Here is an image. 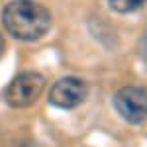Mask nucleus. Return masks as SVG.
Listing matches in <instances>:
<instances>
[{
  "mask_svg": "<svg viewBox=\"0 0 147 147\" xmlns=\"http://www.w3.org/2000/svg\"><path fill=\"white\" fill-rule=\"evenodd\" d=\"M2 24L12 37L20 41H35L47 34L51 16L34 0H12L2 12Z\"/></svg>",
  "mask_w": 147,
  "mask_h": 147,
  "instance_id": "1",
  "label": "nucleus"
},
{
  "mask_svg": "<svg viewBox=\"0 0 147 147\" xmlns=\"http://www.w3.org/2000/svg\"><path fill=\"white\" fill-rule=\"evenodd\" d=\"M45 79L37 73H22L4 90V100L12 108H28L32 106L43 92Z\"/></svg>",
  "mask_w": 147,
  "mask_h": 147,
  "instance_id": "2",
  "label": "nucleus"
},
{
  "mask_svg": "<svg viewBox=\"0 0 147 147\" xmlns=\"http://www.w3.org/2000/svg\"><path fill=\"white\" fill-rule=\"evenodd\" d=\"M114 108L127 124H143L147 120V90L141 86H124L114 96Z\"/></svg>",
  "mask_w": 147,
  "mask_h": 147,
  "instance_id": "3",
  "label": "nucleus"
},
{
  "mask_svg": "<svg viewBox=\"0 0 147 147\" xmlns=\"http://www.w3.org/2000/svg\"><path fill=\"white\" fill-rule=\"evenodd\" d=\"M86 92H88V88L80 79L65 77V79L57 80L53 88L49 90V102L57 108L71 110V108H77L86 98Z\"/></svg>",
  "mask_w": 147,
  "mask_h": 147,
  "instance_id": "4",
  "label": "nucleus"
},
{
  "mask_svg": "<svg viewBox=\"0 0 147 147\" xmlns=\"http://www.w3.org/2000/svg\"><path fill=\"white\" fill-rule=\"evenodd\" d=\"M112 10L120 12V14H131V12L141 10L147 6V0H108Z\"/></svg>",
  "mask_w": 147,
  "mask_h": 147,
  "instance_id": "5",
  "label": "nucleus"
},
{
  "mask_svg": "<svg viewBox=\"0 0 147 147\" xmlns=\"http://www.w3.org/2000/svg\"><path fill=\"white\" fill-rule=\"evenodd\" d=\"M4 49H6V43H4V37H2V34H0V57H2V53H4Z\"/></svg>",
  "mask_w": 147,
  "mask_h": 147,
  "instance_id": "6",
  "label": "nucleus"
}]
</instances>
